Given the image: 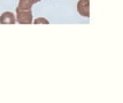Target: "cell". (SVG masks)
Listing matches in <instances>:
<instances>
[{"mask_svg":"<svg viewBox=\"0 0 123 103\" xmlns=\"http://www.w3.org/2000/svg\"><path fill=\"white\" fill-rule=\"evenodd\" d=\"M16 22L20 24H31L32 13L31 11H20L16 9Z\"/></svg>","mask_w":123,"mask_h":103,"instance_id":"cell-1","label":"cell"},{"mask_svg":"<svg viewBox=\"0 0 123 103\" xmlns=\"http://www.w3.org/2000/svg\"><path fill=\"white\" fill-rule=\"evenodd\" d=\"M77 11L83 17H90V0H80L77 4Z\"/></svg>","mask_w":123,"mask_h":103,"instance_id":"cell-2","label":"cell"},{"mask_svg":"<svg viewBox=\"0 0 123 103\" xmlns=\"http://www.w3.org/2000/svg\"><path fill=\"white\" fill-rule=\"evenodd\" d=\"M15 22L16 17L11 11H6L0 16V24H14Z\"/></svg>","mask_w":123,"mask_h":103,"instance_id":"cell-3","label":"cell"},{"mask_svg":"<svg viewBox=\"0 0 123 103\" xmlns=\"http://www.w3.org/2000/svg\"><path fill=\"white\" fill-rule=\"evenodd\" d=\"M39 1L40 0H20L17 9H20V11H31L32 6L39 2Z\"/></svg>","mask_w":123,"mask_h":103,"instance_id":"cell-4","label":"cell"},{"mask_svg":"<svg viewBox=\"0 0 123 103\" xmlns=\"http://www.w3.org/2000/svg\"><path fill=\"white\" fill-rule=\"evenodd\" d=\"M35 24H48V21L43 18V17H39V18H37L35 21Z\"/></svg>","mask_w":123,"mask_h":103,"instance_id":"cell-5","label":"cell"}]
</instances>
